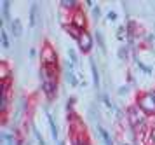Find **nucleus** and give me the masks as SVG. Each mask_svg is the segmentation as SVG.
I'll return each mask as SVG.
<instances>
[{
	"label": "nucleus",
	"instance_id": "4468645a",
	"mask_svg": "<svg viewBox=\"0 0 155 145\" xmlns=\"http://www.w3.org/2000/svg\"><path fill=\"white\" fill-rule=\"evenodd\" d=\"M145 142L148 145H155V128H148L145 135Z\"/></svg>",
	"mask_w": 155,
	"mask_h": 145
},
{
	"label": "nucleus",
	"instance_id": "423d86ee",
	"mask_svg": "<svg viewBox=\"0 0 155 145\" xmlns=\"http://www.w3.org/2000/svg\"><path fill=\"white\" fill-rule=\"evenodd\" d=\"M70 23H71V25H75L78 30H84V28H85V18H84V14L80 12V11H75L73 18H70ZM84 32H85V30H84Z\"/></svg>",
	"mask_w": 155,
	"mask_h": 145
},
{
	"label": "nucleus",
	"instance_id": "9b49d317",
	"mask_svg": "<svg viewBox=\"0 0 155 145\" xmlns=\"http://www.w3.org/2000/svg\"><path fill=\"white\" fill-rule=\"evenodd\" d=\"M0 138H2L4 145H19V143H16L14 135H11V133H7V131H2V135H0Z\"/></svg>",
	"mask_w": 155,
	"mask_h": 145
},
{
	"label": "nucleus",
	"instance_id": "aec40b11",
	"mask_svg": "<svg viewBox=\"0 0 155 145\" xmlns=\"http://www.w3.org/2000/svg\"><path fill=\"white\" fill-rule=\"evenodd\" d=\"M9 9H11V2H2V14L5 21H9Z\"/></svg>",
	"mask_w": 155,
	"mask_h": 145
},
{
	"label": "nucleus",
	"instance_id": "a878e982",
	"mask_svg": "<svg viewBox=\"0 0 155 145\" xmlns=\"http://www.w3.org/2000/svg\"><path fill=\"white\" fill-rule=\"evenodd\" d=\"M2 77H4V81H7V77H9V70H7V67H5V63H2Z\"/></svg>",
	"mask_w": 155,
	"mask_h": 145
},
{
	"label": "nucleus",
	"instance_id": "f3484780",
	"mask_svg": "<svg viewBox=\"0 0 155 145\" xmlns=\"http://www.w3.org/2000/svg\"><path fill=\"white\" fill-rule=\"evenodd\" d=\"M59 4H61L63 9H77L78 7V4L75 2V0H61Z\"/></svg>",
	"mask_w": 155,
	"mask_h": 145
},
{
	"label": "nucleus",
	"instance_id": "cd10ccee",
	"mask_svg": "<svg viewBox=\"0 0 155 145\" xmlns=\"http://www.w3.org/2000/svg\"><path fill=\"white\" fill-rule=\"evenodd\" d=\"M73 103H75V98H70V100H68V103H66V109H68V112H71V109H73Z\"/></svg>",
	"mask_w": 155,
	"mask_h": 145
},
{
	"label": "nucleus",
	"instance_id": "f257e3e1",
	"mask_svg": "<svg viewBox=\"0 0 155 145\" xmlns=\"http://www.w3.org/2000/svg\"><path fill=\"white\" fill-rule=\"evenodd\" d=\"M127 121H129V124L133 126L134 131H147L145 128H147V114L141 110L138 105H134V107H129L127 109Z\"/></svg>",
	"mask_w": 155,
	"mask_h": 145
},
{
	"label": "nucleus",
	"instance_id": "c85d7f7f",
	"mask_svg": "<svg viewBox=\"0 0 155 145\" xmlns=\"http://www.w3.org/2000/svg\"><path fill=\"white\" fill-rule=\"evenodd\" d=\"M117 39H119V40H124V39H126V35H124V28H119V33H117Z\"/></svg>",
	"mask_w": 155,
	"mask_h": 145
},
{
	"label": "nucleus",
	"instance_id": "c756f323",
	"mask_svg": "<svg viewBox=\"0 0 155 145\" xmlns=\"http://www.w3.org/2000/svg\"><path fill=\"white\" fill-rule=\"evenodd\" d=\"M124 93H127V86H122L119 89V95H124Z\"/></svg>",
	"mask_w": 155,
	"mask_h": 145
},
{
	"label": "nucleus",
	"instance_id": "6ab92c4d",
	"mask_svg": "<svg viewBox=\"0 0 155 145\" xmlns=\"http://www.w3.org/2000/svg\"><path fill=\"white\" fill-rule=\"evenodd\" d=\"M0 35H2V47H4V49H9V47H11V42H9L7 32H5V30H2V32H0Z\"/></svg>",
	"mask_w": 155,
	"mask_h": 145
},
{
	"label": "nucleus",
	"instance_id": "ddd939ff",
	"mask_svg": "<svg viewBox=\"0 0 155 145\" xmlns=\"http://www.w3.org/2000/svg\"><path fill=\"white\" fill-rule=\"evenodd\" d=\"M91 72H92V84L94 88H99V74H98V68H96V63L91 60Z\"/></svg>",
	"mask_w": 155,
	"mask_h": 145
},
{
	"label": "nucleus",
	"instance_id": "7c9ffc66",
	"mask_svg": "<svg viewBox=\"0 0 155 145\" xmlns=\"http://www.w3.org/2000/svg\"><path fill=\"white\" fill-rule=\"evenodd\" d=\"M59 145H64V143H63V142H61V143H59Z\"/></svg>",
	"mask_w": 155,
	"mask_h": 145
},
{
	"label": "nucleus",
	"instance_id": "2eb2a0df",
	"mask_svg": "<svg viewBox=\"0 0 155 145\" xmlns=\"http://www.w3.org/2000/svg\"><path fill=\"white\" fill-rule=\"evenodd\" d=\"M47 121H49V126H51V135H52V138L56 140L58 138V126L54 123V117L51 114H47Z\"/></svg>",
	"mask_w": 155,
	"mask_h": 145
},
{
	"label": "nucleus",
	"instance_id": "f8f14e48",
	"mask_svg": "<svg viewBox=\"0 0 155 145\" xmlns=\"http://www.w3.org/2000/svg\"><path fill=\"white\" fill-rule=\"evenodd\" d=\"M98 133H99V136L103 138L105 145H113V143H112V136H110V133L106 131L103 126H98Z\"/></svg>",
	"mask_w": 155,
	"mask_h": 145
},
{
	"label": "nucleus",
	"instance_id": "0eeeda50",
	"mask_svg": "<svg viewBox=\"0 0 155 145\" xmlns=\"http://www.w3.org/2000/svg\"><path fill=\"white\" fill-rule=\"evenodd\" d=\"M64 77H66V82L70 84L71 88H78V86H80V81H78V77L75 75V72H73V70H66V72H64Z\"/></svg>",
	"mask_w": 155,
	"mask_h": 145
},
{
	"label": "nucleus",
	"instance_id": "7ed1b4c3",
	"mask_svg": "<svg viewBox=\"0 0 155 145\" xmlns=\"http://www.w3.org/2000/svg\"><path fill=\"white\" fill-rule=\"evenodd\" d=\"M56 61H58L56 51L52 49V46L45 44L42 47V65H45V67H56Z\"/></svg>",
	"mask_w": 155,
	"mask_h": 145
},
{
	"label": "nucleus",
	"instance_id": "2f4dec72",
	"mask_svg": "<svg viewBox=\"0 0 155 145\" xmlns=\"http://www.w3.org/2000/svg\"><path fill=\"white\" fill-rule=\"evenodd\" d=\"M122 145H129V143H122Z\"/></svg>",
	"mask_w": 155,
	"mask_h": 145
},
{
	"label": "nucleus",
	"instance_id": "412c9836",
	"mask_svg": "<svg viewBox=\"0 0 155 145\" xmlns=\"http://www.w3.org/2000/svg\"><path fill=\"white\" fill-rule=\"evenodd\" d=\"M68 56L71 58V63H73V65H78V56H77V53H75V49H68Z\"/></svg>",
	"mask_w": 155,
	"mask_h": 145
},
{
	"label": "nucleus",
	"instance_id": "9d476101",
	"mask_svg": "<svg viewBox=\"0 0 155 145\" xmlns=\"http://www.w3.org/2000/svg\"><path fill=\"white\" fill-rule=\"evenodd\" d=\"M64 30H66V33L71 35L75 40H78V39H80V35H82V32H80L75 25H71V23H70V25H64Z\"/></svg>",
	"mask_w": 155,
	"mask_h": 145
},
{
	"label": "nucleus",
	"instance_id": "39448f33",
	"mask_svg": "<svg viewBox=\"0 0 155 145\" xmlns=\"http://www.w3.org/2000/svg\"><path fill=\"white\" fill-rule=\"evenodd\" d=\"M77 42H78V47H80L82 53H89L92 49V37L89 32H82V35H80V39Z\"/></svg>",
	"mask_w": 155,
	"mask_h": 145
},
{
	"label": "nucleus",
	"instance_id": "dca6fc26",
	"mask_svg": "<svg viewBox=\"0 0 155 145\" xmlns=\"http://www.w3.org/2000/svg\"><path fill=\"white\" fill-rule=\"evenodd\" d=\"M71 140H73V145H91L89 143V140L84 138V135H73Z\"/></svg>",
	"mask_w": 155,
	"mask_h": 145
},
{
	"label": "nucleus",
	"instance_id": "b1692460",
	"mask_svg": "<svg viewBox=\"0 0 155 145\" xmlns=\"http://www.w3.org/2000/svg\"><path fill=\"white\" fill-rule=\"evenodd\" d=\"M33 133H35V136H37V140H38V145H45V142H44V138H42V135L38 133V129H33Z\"/></svg>",
	"mask_w": 155,
	"mask_h": 145
},
{
	"label": "nucleus",
	"instance_id": "393cba45",
	"mask_svg": "<svg viewBox=\"0 0 155 145\" xmlns=\"http://www.w3.org/2000/svg\"><path fill=\"white\" fill-rule=\"evenodd\" d=\"M106 19L110 21V23H112V21H115V19H117V12H113V11H110V12L106 14Z\"/></svg>",
	"mask_w": 155,
	"mask_h": 145
},
{
	"label": "nucleus",
	"instance_id": "6e6552de",
	"mask_svg": "<svg viewBox=\"0 0 155 145\" xmlns=\"http://www.w3.org/2000/svg\"><path fill=\"white\" fill-rule=\"evenodd\" d=\"M37 23H38V5L33 4L30 9V26H37Z\"/></svg>",
	"mask_w": 155,
	"mask_h": 145
},
{
	"label": "nucleus",
	"instance_id": "f03ea898",
	"mask_svg": "<svg viewBox=\"0 0 155 145\" xmlns=\"http://www.w3.org/2000/svg\"><path fill=\"white\" fill-rule=\"evenodd\" d=\"M138 107L145 112L147 116L155 114V91H148L138 98Z\"/></svg>",
	"mask_w": 155,
	"mask_h": 145
},
{
	"label": "nucleus",
	"instance_id": "1a4fd4ad",
	"mask_svg": "<svg viewBox=\"0 0 155 145\" xmlns=\"http://www.w3.org/2000/svg\"><path fill=\"white\" fill-rule=\"evenodd\" d=\"M11 33L14 35V37H19V35L23 33V26H21V21L18 19H12L11 21Z\"/></svg>",
	"mask_w": 155,
	"mask_h": 145
},
{
	"label": "nucleus",
	"instance_id": "bb28decb",
	"mask_svg": "<svg viewBox=\"0 0 155 145\" xmlns=\"http://www.w3.org/2000/svg\"><path fill=\"white\" fill-rule=\"evenodd\" d=\"M103 102H105V105L108 107V109H113V105H112V102H110L108 95H103Z\"/></svg>",
	"mask_w": 155,
	"mask_h": 145
},
{
	"label": "nucleus",
	"instance_id": "20e7f679",
	"mask_svg": "<svg viewBox=\"0 0 155 145\" xmlns=\"http://www.w3.org/2000/svg\"><path fill=\"white\" fill-rule=\"evenodd\" d=\"M56 88H58V79H44L42 81V89L47 95V98L56 96Z\"/></svg>",
	"mask_w": 155,
	"mask_h": 145
},
{
	"label": "nucleus",
	"instance_id": "a211bd4d",
	"mask_svg": "<svg viewBox=\"0 0 155 145\" xmlns=\"http://www.w3.org/2000/svg\"><path fill=\"white\" fill-rule=\"evenodd\" d=\"M96 40H98V46L99 47H101V51H103V53H106V46H105V39H103V33H101V32H96Z\"/></svg>",
	"mask_w": 155,
	"mask_h": 145
},
{
	"label": "nucleus",
	"instance_id": "4be33fe9",
	"mask_svg": "<svg viewBox=\"0 0 155 145\" xmlns=\"http://www.w3.org/2000/svg\"><path fill=\"white\" fill-rule=\"evenodd\" d=\"M119 56H120V60H126L127 58V47L126 46H122V47L119 49Z\"/></svg>",
	"mask_w": 155,
	"mask_h": 145
},
{
	"label": "nucleus",
	"instance_id": "5701e85b",
	"mask_svg": "<svg viewBox=\"0 0 155 145\" xmlns=\"http://www.w3.org/2000/svg\"><path fill=\"white\" fill-rule=\"evenodd\" d=\"M99 16H101V9H99V7H92V18L98 21Z\"/></svg>",
	"mask_w": 155,
	"mask_h": 145
}]
</instances>
